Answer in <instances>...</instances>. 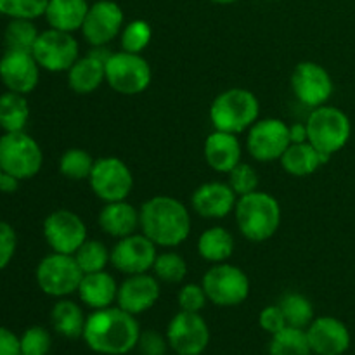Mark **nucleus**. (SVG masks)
I'll return each mask as SVG.
<instances>
[{
  "label": "nucleus",
  "instance_id": "1",
  "mask_svg": "<svg viewBox=\"0 0 355 355\" xmlns=\"http://www.w3.org/2000/svg\"><path fill=\"white\" fill-rule=\"evenodd\" d=\"M141 326L135 315L116 307L94 311L87 315L83 342L92 352L101 355H125L137 349Z\"/></svg>",
  "mask_w": 355,
  "mask_h": 355
},
{
  "label": "nucleus",
  "instance_id": "2",
  "mask_svg": "<svg viewBox=\"0 0 355 355\" xmlns=\"http://www.w3.org/2000/svg\"><path fill=\"white\" fill-rule=\"evenodd\" d=\"M141 231L156 246L173 248L189 238L191 214L182 201L172 196H155L139 210Z\"/></svg>",
  "mask_w": 355,
  "mask_h": 355
},
{
  "label": "nucleus",
  "instance_id": "3",
  "mask_svg": "<svg viewBox=\"0 0 355 355\" xmlns=\"http://www.w3.org/2000/svg\"><path fill=\"white\" fill-rule=\"evenodd\" d=\"M234 215L239 232L255 243L272 238L281 225L279 201L263 191H255L239 198Z\"/></svg>",
  "mask_w": 355,
  "mask_h": 355
},
{
  "label": "nucleus",
  "instance_id": "4",
  "mask_svg": "<svg viewBox=\"0 0 355 355\" xmlns=\"http://www.w3.org/2000/svg\"><path fill=\"white\" fill-rule=\"evenodd\" d=\"M260 116V103L252 90L227 89L210 106V121L215 130L241 134L250 130Z\"/></svg>",
  "mask_w": 355,
  "mask_h": 355
},
{
  "label": "nucleus",
  "instance_id": "5",
  "mask_svg": "<svg viewBox=\"0 0 355 355\" xmlns=\"http://www.w3.org/2000/svg\"><path fill=\"white\" fill-rule=\"evenodd\" d=\"M307 141L326 156H333L342 151L352 135L350 118L340 107L319 106L312 110L307 121Z\"/></svg>",
  "mask_w": 355,
  "mask_h": 355
},
{
  "label": "nucleus",
  "instance_id": "6",
  "mask_svg": "<svg viewBox=\"0 0 355 355\" xmlns=\"http://www.w3.org/2000/svg\"><path fill=\"white\" fill-rule=\"evenodd\" d=\"M44 165L40 144L26 132H6L0 137V166L19 180L31 179Z\"/></svg>",
  "mask_w": 355,
  "mask_h": 355
},
{
  "label": "nucleus",
  "instance_id": "7",
  "mask_svg": "<svg viewBox=\"0 0 355 355\" xmlns=\"http://www.w3.org/2000/svg\"><path fill=\"white\" fill-rule=\"evenodd\" d=\"M208 302L217 307L241 305L250 295V279L245 270L232 263H214L201 281Z\"/></svg>",
  "mask_w": 355,
  "mask_h": 355
},
{
  "label": "nucleus",
  "instance_id": "8",
  "mask_svg": "<svg viewBox=\"0 0 355 355\" xmlns=\"http://www.w3.org/2000/svg\"><path fill=\"white\" fill-rule=\"evenodd\" d=\"M83 272L76 263L75 257L52 252L44 257L37 266L35 279L45 295L54 298H66L75 293L80 286Z\"/></svg>",
  "mask_w": 355,
  "mask_h": 355
},
{
  "label": "nucleus",
  "instance_id": "9",
  "mask_svg": "<svg viewBox=\"0 0 355 355\" xmlns=\"http://www.w3.org/2000/svg\"><path fill=\"white\" fill-rule=\"evenodd\" d=\"M153 71L141 54L113 52L106 61V82L114 92L123 96H137L151 85Z\"/></svg>",
  "mask_w": 355,
  "mask_h": 355
},
{
  "label": "nucleus",
  "instance_id": "10",
  "mask_svg": "<svg viewBox=\"0 0 355 355\" xmlns=\"http://www.w3.org/2000/svg\"><path fill=\"white\" fill-rule=\"evenodd\" d=\"M89 184L99 200L104 203H113L127 200L134 187V175L123 159L116 156H104L94 163Z\"/></svg>",
  "mask_w": 355,
  "mask_h": 355
},
{
  "label": "nucleus",
  "instance_id": "11",
  "mask_svg": "<svg viewBox=\"0 0 355 355\" xmlns=\"http://www.w3.org/2000/svg\"><path fill=\"white\" fill-rule=\"evenodd\" d=\"M31 54L42 69L51 73H62L68 71L80 58V45L73 33L49 28V30L40 31Z\"/></svg>",
  "mask_w": 355,
  "mask_h": 355
},
{
  "label": "nucleus",
  "instance_id": "12",
  "mask_svg": "<svg viewBox=\"0 0 355 355\" xmlns=\"http://www.w3.org/2000/svg\"><path fill=\"white\" fill-rule=\"evenodd\" d=\"M291 144L290 139V125L279 118H262L257 120L250 127L248 139V153L253 159L260 163H270L281 159L283 153Z\"/></svg>",
  "mask_w": 355,
  "mask_h": 355
},
{
  "label": "nucleus",
  "instance_id": "13",
  "mask_svg": "<svg viewBox=\"0 0 355 355\" xmlns=\"http://www.w3.org/2000/svg\"><path fill=\"white\" fill-rule=\"evenodd\" d=\"M168 347L177 355H201L210 343V328L198 312H177L166 328Z\"/></svg>",
  "mask_w": 355,
  "mask_h": 355
},
{
  "label": "nucleus",
  "instance_id": "14",
  "mask_svg": "<svg viewBox=\"0 0 355 355\" xmlns=\"http://www.w3.org/2000/svg\"><path fill=\"white\" fill-rule=\"evenodd\" d=\"M290 82L295 97L312 110L324 106L335 89L328 69L314 61L298 62L291 73Z\"/></svg>",
  "mask_w": 355,
  "mask_h": 355
},
{
  "label": "nucleus",
  "instance_id": "15",
  "mask_svg": "<svg viewBox=\"0 0 355 355\" xmlns=\"http://www.w3.org/2000/svg\"><path fill=\"white\" fill-rule=\"evenodd\" d=\"M125 26V14L114 0H97L89 7L82 24L83 38L92 47H101L120 37Z\"/></svg>",
  "mask_w": 355,
  "mask_h": 355
},
{
  "label": "nucleus",
  "instance_id": "16",
  "mask_svg": "<svg viewBox=\"0 0 355 355\" xmlns=\"http://www.w3.org/2000/svg\"><path fill=\"white\" fill-rule=\"evenodd\" d=\"M44 238L52 252L75 255L87 241V225L75 211L55 210L44 220Z\"/></svg>",
  "mask_w": 355,
  "mask_h": 355
},
{
  "label": "nucleus",
  "instance_id": "17",
  "mask_svg": "<svg viewBox=\"0 0 355 355\" xmlns=\"http://www.w3.org/2000/svg\"><path fill=\"white\" fill-rule=\"evenodd\" d=\"M158 257L156 245L144 234H130L127 238L118 239L111 250V266L120 272L146 274L153 270L155 260Z\"/></svg>",
  "mask_w": 355,
  "mask_h": 355
},
{
  "label": "nucleus",
  "instance_id": "18",
  "mask_svg": "<svg viewBox=\"0 0 355 355\" xmlns=\"http://www.w3.org/2000/svg\"><path fill=\"white\" fill-rule=\"evenodd\" d=\"M0 80L7 90L26 96L37 89L40 66L31 52L6 51L0 58Z\"/></svg>",
  "mask_w": 355,
  "mask_h": 355
},
{
  "label": "nucleus",
  "instance_id": "19",
  "mask_svg": "<svg viewBox=\"0 0 355 355\" xmlns=\"http://www.w3.org/2000/svg\"><path fill=\"white\" fill-rule=\"evenodd\" d=\"M305 331L312 354L315 355H343L352 342L345 322L333 315L315 318Z\"/></svg>",
  "mask_w": 355,
  "mask_h": 355
},
{
  "label": "nucleus",
  "instance_id": "20",
  "mask_svg": "<svg viewBox=\"0 0 355 355\" xmlns=\"http://www.w3.org/2000/svg\"><path fill=\"white\" fill-rule=\"evenodd\" d=\"M159 298L158 277L151 274H132L118 284L116 305L128 314L139 315L155 307Z\"/></svg>",
  "mask_w": 355,
  "mask_h": 355
},
{
  "label": "nucleus",
  "instance_id": "21",
  "mask_svg": "<svg viewBox=\"0 0 355 355\" xmlns=\"http://www.w3.org/2000/svg\"><path fill=\"white\" fill-rule=\"evenodd\" d=\"M238 196L227 182L201 184L191 196L193 210L203 218H224L232 214Z\"/></svg>",
  "mask_w": 355,
  "mask_h": 355
},
{
  "label": "nucleus",
  "instance_id": "22",
  "mask_svg": "<svg viewBox=\"0 0 355 355\" xmlns=\"http://www.w3.org/2000/svg\"><path fill=\"white\" fill-rule=\"evenodd\" d=\"M205 159L218 173H229L241 163V144L236 134L214 130L205 141Z\"/></svg>",
  "mask_w": 355,
  "mask_h": 355
},
{
  "label": "nucleus",
  "instance_id": "23",
  "mask_svg": "<svg viewBox=\"0 0 355 355\" xmlns=\"http://www.w3.org/2000/svg\"><path fill=\"white\" fill-rule=\"evenodd\" d=\"M99 227L111 238H127L141 227V215L127 200L113 201L104 205L99 211Z\"/></svg>",
  "mask_w": 355,
  "mask_h": 355
},
{
  "label": "nucleus",
  "instance_id": "24",
  "mask_svg": "<svg viewBox=\"0 0 355 355\" xmlns=\"http://www.w3.org/2000/svg\"><path fill=\"white\" fill-rule=\"evenodd\" d=\"M76 293L87 307L99 311V309L111 307L116 302L118 284L110 272L99 270V272L83 274Z\"/></svg>",
  "mask_w": 355,
  "mask_h": 355
},
{
  "label": "nucleus",
  "instance_id": "25",
  "mask_svg": "<svg viewBox=\"0 0 355 355\" xmlns=\"http://www.w3.org/2000/svg\"><path fill=\"white\" fill-rule=\"evenodd\" d=\"M66 73H68L69 89L80 96H87L99 89L103 82H106V62L89 52L87 55L76 59L75 64Z\"/></svg>",
  "mask_w": 355,
  "mask_h": 355
},
{
  "label": "nucleus",
  "instance_id": "26",
  "mask_svg": "<svg viewBox=\"0 0 355 355\" xmlns=\"http://www.w3.org/2000/svg\"><path fill=\"white\" fill-rule=\"evenodd\" d=\"M89 7L87 0H49L44 17L54 30L73 33L82 30Z\"/></svg>",
  "mask_w": 355,
  "mask_h": 355
},
{
  "label": "nucleus",
  "instance_id": "27",
  "mask_svg": "<svg viewBox=\"0 0 355 355\" xmlns=\"http://www.w3.org/2000/svg\"><path fill=\"white\" fill-rule=\"evenodd\" d=\"M331 156L319 153L311 142H300V144H290L286 151L281 156V166L286 173L293 177L312 175L321 165H324Z\"/></svg>",
  "mask_w": 355,
  "mask_h": 355
},
{
  "label": "nucleus",
  "instance_id": "28",
  "mask_svg": "<svg viewBox=\"0 0 355 355\" xmlns=\"http://www.w3.org/2000/svg\"><path fill=\"white\" fill-rule=\"evenodd\" d=\"M51 322L58 335L68 340H78L83 336L87 318L83 309L76 302L59 298L51 311Z\"/></svg>",
  "mask_w": 355,
  "mask_h": 355
},
{
  "label": "nucleus",
  "instance_id": "29",
  "mask_svg": "<svg viewBox=\"0 0 355 355\" xmlns=\"http://www.w3.org/2000/svg\"><path fill=\"white\" fill-rule=\"evenodd\" d=\"M198 253L210 263L227 262L234 253V238L227 229L215 225L201 232L198 238Z\"/></svg>",
  "mask_w": 355,
  "mask_h": 355
},
{
  "label": "nucleus",
  "instance_id": "30",
  "mask_svg": "<svg viewBox=\"0 0 355 355\" xmlns=\"http://www.w3.org/2000/svg\"><path fill=\"white\" fill-rule=\"evenodd\" d=\"M30 120L26 96L7 90L0 96V128L3 132H23Z\"/></svg>",
  "mask_w": 355,
  "mask_h": 355
},
{
  "label": "nucleus",
  "instance_id": "31",
  "mask_svg": "<svg viewBox=\"0 0 355 355\" xmlns=\"http://www.w3.org/2000/svg\"><path fill=\"white\" fill-rule=\"evenodd\" d=\"M269 355H312L307 331L286 326L270 338Z\"/></svg>",
  "mask_w": 355,
  "mask_h": 355
},
{
  "label": "nucleus",
  "instance_id": "32",
  "mask_svg": "<svg viewBox=\"0 0 355 355\" xmlns=\"http://www.w3.org/2000/svg\"><path fill=\"white\" fill-rule=\"evenodd\" d=\"M40 31L35 26L33 19H10L3 30V45L6 51L31 52Z\"/></svg>",
  "mask_w": 355,
  "mask_h": 355
},
{
  "label": "nucleus",
  "instance_id": "33",
  "mask_svg": "<svg viewBox=\"0 0 355 355\" xmlns=\"http://www.w3.org/2000/svg\"><path fill=\"white\" fill-rule=\"evenodd\" d=\"M279 307L286 318V324L291 328L307 329L315 319L311 300L300 293H286L279 300Z\"/></svg>",
  "mask_w": 355,
  "mask_h": 355
},
{
  "label": "nucleus",
  "instance_id": "34",
  "mask_svg": "<svg viewBox=\"0 0 355 355\" xmlns=\"http://www.w3.org/2000/svg\"><path fill=\"white\" fill-rule=\"evenodd\" d=\"M96 159L85 149L71 148L62 153L59 159V172L68 180H89Z\"/></svg>",
  "mask_w": 355,
  "mask_h": 355
},
{
  "label": "nucleus",
  "instance_id": "35",
  "mask_svg": "<svg viewBox=\"0 0 355 355\" xmlns=\"http://www.w3.org/2000/svg\"><path fill=\"white\" fill-rule=\"evenodd\" d=\"M73 257L83 274L99 272L106 269L107 263L111 262V252L104 243L96 241V239H87Z\"/></svg>",
  "mask_w": 355,
  "mask_h": 355
},
{
  "label": "nucleus",
  "instance_id": "36",
  "mask_svg": "<svg viewBox=\"0 0 355 355\" xmlns=\"http://www.w3.org/2000/svg\"><path fill=\"white\" fill-rule=\"evenodd\" d=\"M153 38V28L146 19H134L123 26L120 33L121 51L141 54Z\"/></svg>",
  "mask_w": 355,
  "mask_h": 355
},
{
  "label": "nucleus",
  "instance_id": "37",
  "mask_svg": "<svg viewBox=\"0 0 355 355\" xmlns=\"http://www.w3.org/2000/svg\"><path fill=\"white\" fill-rule=\"evenodd\" d=\"M153 272L159 281H165V283H182L187 274V263L184 257L175 252L159 253L153 266Z\"/></svg>",
  "mask_w": 355,
  "mask_h": 355
},
{
  "label": "nucleus",
  "instance_id": "38",
  "mask_svg": "<svg viewBox=\"0 0 355 355\" xmlns=\"http://www.w3.org/2000/svg\"><path fill=\"white\" fill-rule=\"evenodd\" d=\"M49 0H0V14L9 19H37L45 14Z\"/></svg>",
  "mask_w": 355,
  "mask_h": 355
},
{
  "label": "nucleus",
  "instance_id": "39",
  "mask_svg": "<svg viewBox=\"0 0 355 355\" xmlns=\"http://www.w3.org/2000/svg\"><path fill=\"white\" fill-rule=\"evenodd\" d=\"M227 175V184L238 198L259 191V173L250 163H238Z\"/></svg>",
  "mask_w": 355,
  "mask_h": 355
},
{
  "label": "nucleus",
  "instance_id": "40",
  "mask_svg": "<svg viewBox=\"0 0 355 355\" xmlns=\"http://www.w3.org/2000/svg\"><path fill=\"white\" fill-rule=\"evenodd\" d=\"M21 355H47L51 352L52 336L42 326H31L19 336Z\"/></svg>",
  "mask_w": 355,
  "mask_h": 355
},
{
  "label": "nucleus",
  "instance_id": "41",
  "mask_svg": "<svg viewBox=\"0 0 355 355\" xmlns=\"http://www.w3.org/2000/svg\"><path fill=\"white\" fill-rule=\"evenodd\" d=\"M207 302L208 297L201 284H186V286L180 288L179 295H177V304H179L180 311L184 312H198L200 314Z\"/></svg>",
  "mask_w": 355,
  "mask_h": 355
},
{
  "label": "nucleus",
  "instance_id": "42",
  "mask_svg": "<svg viewBox=\"0 0 355 355\" xmlns=\"http://www.w3.org/2000/svg\"><path fill=\"white\" fill-rule=\"evenodd\" d=\"M137 349L141 355H166V349L170 347L166 335H162L155 329H148V331H141Z\"/></svg>",
  "mask_w": 355,
  "mask_h": 355
},
{
  "label": "nucleus",
  "instance_id": "43",
  "mask_svg": "<svg viewBox=\"0 0 355 355\" xmlns=\"http://www.w3.org/2000/svg\"><path fill=\"white\" fill-rule=\"evenodd\" d=\"M17 236L10 224L0 220V270L6 269L16 255Z\"/></svg>",
  "mask_w": 355,
  "mask_h": 355
},
{
  "label": "nucleus",
  "instance_id": "44",
  "mask_svg": "<svg viewBox=\"0 0 355 355\" xmlns=\"http://www.w3.org/2000/svg\"><path fill=\"white\" fill-rule=\"evenodd\" d=\"M259 324L260 328L270 336L279 333L281 329L286 328V318H284L283 311H281L279 304L276 305H267L262 312L259 314Z\"/></svg>",
  "mask_w": 355,
  "mask_h": 355
},
{
  "label": "nucleus",
  "instance_id": "45",
  "mask_svg": "<svg viewBox=\"0 0 355 355\" xmlns=\"http://www.w3.org/2000/svg\"><path fill=\"white\" fill-rule=\"evenodd\" d=\"M0 355H21L19 336L0 326Z\"/></svg>",
  "mask_w": 355,
  "mask_h": 355
},
{
  "label": "nucleus",
  "instance_id": "46",
  "mask_svg": "<svg viewBox=\"0 0 355 355\" xmlns=\"http://www.w3.org/2000/svg\"><path fill=\"white\" fill-rule=\"evenodd\" d=\"M21 180L17 177L10 175V173L3 172L2 179H0V193H6V194H12L16 193L17 187H19Z\"/></svg>",
  "mask_w": 355,
  "mask_h": 355
},
{
  "label": "nucleus",
  "instance_id": "47",
  "mask_svg": "<svg viewBox=\"0 0 355 355\" xmlns=\"http://www.w3.org/2000/svg\"><path fill=\"white\" fill-rule=\"evenodd\" d=\"M290 139H291V144L307 142V127H305V123L290 125Z\"/></svg>",
  "mask_w": 355,
  "mask_h": 355
},
{
  "label": "nucleus",
  "instance_id": "48",
  "mask_svg": "<svg viewBox=\"0 0 355 355\" xmlns=\"http://www.w3.org/2000/svg\"><path fill=\"white\" fill-rule=\"evenodd\" d=\"M210 2L220 3V6H229V3H234V2H238V0H210Z\"/></svg>",
  "mask_w": 355,
  "mask_h": 355
},
{
  "label": "nucleus",
  "instance_id": "49",
  "mask_svg": "<svg viewBox=\"0 0 355 355\" xmlns=\"http://www.w3.org/2000/svg\"><path fill=\"white\" fill-rule=\"evenodd\" d=\"M2 175H3V170H2V166H0V179H2Z\"/></svg>",
  "mask_w": 355,
  "mask_h": 355
},
{
  "label": "nucleus",
  "instance_id": "50",
  "mask_svg": "<svg viewBox=\"0 0 355 355\" xmlns=\"http://www.w3.org/2000/svg\"><path fill=\"white\" fill-rule=\"evenodd\" d=\"M166 355H168V354H166ZM175 355H177V354H175Z\"/></svg>",
  "mask_w": 355,
  "mask_h": 355
}]
</instances>
